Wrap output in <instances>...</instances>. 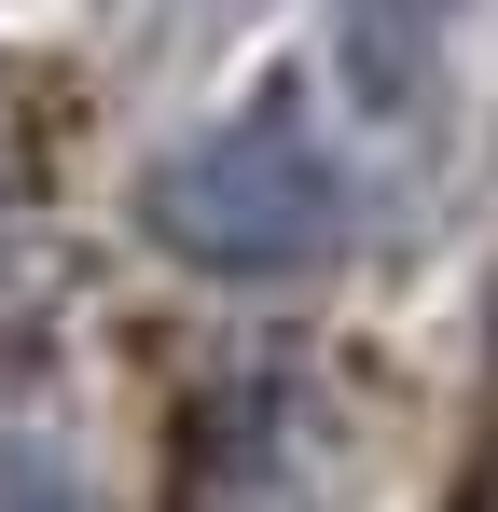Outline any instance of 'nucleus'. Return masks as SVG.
I'll use <instances>...</instances> for the list:
<instances>
[{"label":"nucleus","mask_w":498,"mask_h":512,"mask_svg":"<svg viewBox=\"0 0 498 512\" xmlns=\"http://www.w3.org/2000/svg\"><path fill=\"white\" fill-rule=\"evenodd\" d=\"M457 512H498V457H485V471H471V499H457Z\"/></svg>","instance_id":"obj_3"},{"label":"nucleus","mask_w":498,"mask_h":512,"mask_svg":"<svg viewBox=\"0 0 498 512\" xmlns=\"http://www.w3.org/2000/svg\"><path fill=\"white\" fill-rule=\"evenodd\" d=\"M360 208L346 153L319 139V111H291V84L222 111L208 139H180L153 167V250H180L194 277H291L319 263Z\"/></svg>","instance_id":"obj_1"},{"label":"nucleus","mask_w":498,"mask_h":512,"mask_svg":"<svg viewBox=\"0 0 498 512\" xmlns=\"http://www.w3.org/2000/svg\"><path fill=\"white\" fill-rule=\"evenodd\" d=\"M471 0H332V70L360 111H415L443 84V42H457Z\"/></svg>","instance_id":"obj_2"}]
</instances>
